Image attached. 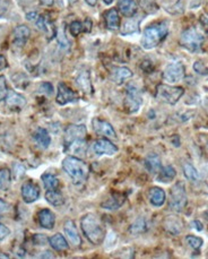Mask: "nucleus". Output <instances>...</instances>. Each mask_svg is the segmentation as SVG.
I'll return each mask as SVG.
<instances>
[{"mask_svg": "<svg viewBox=\"0 0 208 259\" xmlns=\"http://www.w3.org/2000/svg\"><path fill=\"white\" fill-rule=\"evenodd\" d=\"M42 5L44 6H52L53 2H55V0H40Z\"/></svg>", "mask_w": 208, "mask_h": 259, "instance_id": "nucleus-47", "label": "nucleus"}, {"mask_svg": "<svg viewBox=\"0 0 208 259\" xmlns=\"http://www.w3.org/2000/svg\"><path fill=\"white\" fill-rule=\"evenodd\" d=\"M93 151L98 155H114L117 154L118 147L107 138H100L93 144Z\"/></svg>", "mask_w": 208, "mask_h": 259, "instance_id": "nucleus-11", "label": "nucleus"}, {"mask_svg": "<svg viewBox=\"0 0 208 259\" xmlns=\"http://www.w3.org/2000/svg\"><path fill=\"white\" fill-rule=\"evenodd\" d=\"M186 76V68L184 63L181 62H172L166 67L163 72V80L167 83H179L184 80Z\"/></svg>", "mask_w": 208, "mask_h": 259, "instance_id": "nucleus-8", "label": "nucleus"}, {"mask_svg": "<svg viewBox=\"0 0 208 259\" xmlns=\"http://www.w3.org/2000/svg\"><path fill=\"white\" fill-rule=\"evenodd\" d=\"M8 87H7L5 76L0 75V101L5 100L7 94H8Z\"/></svg>", "mask_w": 208, "mask_h": 259, "instance_id": "nucleus-38", "label": "nucleus"}, {"mask_svg": "<svg viewBox=\"0 0 208 259\" xmlns=\"http://www.w3.org/2000/svg\"><path fill=\"white\" fill-rule=\"evenodd\" d=\"M45 199L48 203L53 205V206H62V205L64 203V198L62 193H59L58 189L46 191Z\"/></svg>", "mask_w": 208, "mask_h": 259, "instance_id": "nucleus-30", "label": "nucleus"}, {"mask_svg": "<svg viewBox=\"0 0 208 259\" xmlns=\"http://www.w3.org/2000/svg\"><path fill=\"white\" fill-rule=\"evenodd\" d=\"M8 259L9 258V256H8V255H6V254H3V253H1V251H0V259Z\"/></svg>", "mask_w": 208, "mask_h": 259, "instance_id": "nucleus-50", "label": "nucleus"}, {"mask_svg": "<svg viewBox=\"0 0 208 259\" xmlns=\"http://www.w3.org/2000/svg\"><path fill=\"white\" fill-rule=\"evenodd\" d=\"M77 101V94L64 83H59L58 94H57V103L59 105H66L68 103H74V102Z\"/></svg>", "mask_w": 208, "mask_h": 259, "instance_id": "nucleus-10", "label": "nucleus"}, {"mask_svg": "<svg viewBox=\"0 0 208 259\" xmlns=\"http://www.w3.org/2000/svg\"><path fill=\"white\" fill-rule=\"evenodd\" d=\"M63 229H64V233H66V237L68 238V240H69V242L73 244L74 247L81 246L82 239L80 233L77 231V228L76 225H75V223L69 219V221L64 223Z\"/></svg>", "mask_w": 208, "mask_h": 259, "instance_id": "nucleus-17", "label": "nucleus"}, {"mask_svg": "<svg viewBox=\"0 0 208 259\" xmlns=\"http://www.w3.org/2000/svg\"><path fill=\"white\" fill-rule=\"evenodd\" d=\"M125 203V196L121 194H112L106 201L102 204V207L105 209H118Z\"/></svg>", "mask_w": 208, "mask_h": 259, "instance_id": "nucleus-29", "label": "nucleus"}, {"mask_svg": "<svg viewBox=\"0 0 208 259\" xmlns=\"http://www.w3.org/2000/svg\"><path fill=\"white\" fill-rule=\"evenodd\" d=\"M191 225H193L192 228H195L196 230H198V231H203V229H204L202 223H200L199 221H197V219L191 223Z\"/></svg>", "mask_w": 208, "mask_h": 259, "instance_id": "nucleus-45", "label": "nucleus"}, {"mask_svg": "<svg viewBox=\"0 0 208 259\" xmlns=\"http://www.w3.org/2000/svg\"><path fill=\"white\" fill-rule=\"evenodd\" d=\"M139 23H141V20L138 19H129L128 20H125V22L123 24V26H121V34L123 35H131V34H135L136 32H138V28H139Z\"/></svg>", "mask_w": 208, "mask_h": 259, "instance_id": "nucleus-28", "label": "nucleus"}, {"mask_svg": "<svg viewBox=\"0 0 208 259\" xmlns=\"http://www.w3.org/2000/svg\"><path fill=\"white\" fill-rule=\"evenodd\" d=\"M9 211H10V205L0 198V216L6 214V213H8Z\"/></svg>", "mask_w": 208, "mask_h": 259, "instance_id": "nucleus-43", "label": "nucleus"}, {"mask_svg": "<svg viewBox=\"0 0 208 259\" xmlns=\"http://www.w3.org/2000/svg\"><path fill=\"white\" fill-rule=\"evenodd\" d=\"M12 183V172L9 169H0V191H6L9 189Z\"/></svg>", "mask_w": 208, "mask_h": 259, "instance_id": "nucleus-32", "label": "nucleus"}, {"mask_svg": "<svg viewBox=\"0 0 208 259\" xmlns=\"http://www.w3.org/2000/svg\"><path fill=\"white\" fill-rule=\"evenodd\" d=\"M21 197H23V200L25 203H34V201H37L39 197H40V189H39V187L33 182H25L23 186H21Z\"/></svg>", "mask_w": 208, "mask_h": 259, "instance_id": "nucleus-14", "label": "nucleus"}, {"mask_svg": "<svg viewBox=\"0 0 208 259\" xmlns=\"http://www.w3.org/2000/svg\"><path fill=\"white\" fill-rule=\"evenodd\" d=\"M163 226L167 233L171 236H178L184 229V223L178 216H166L163 222Z\"/></svg>", "mask_w": 208, "mask_h": 259, "instance_id": "nucleus-16", "label": "nucleus"}, {"mask_svg": "<svg viewBox=\"0 0 208 259\" xmlns=\"http://www.w3.org/2000/svg\"><path fill=\"white\" fill-rule=\"evenodd\" d=\"M39 223L42 228L52 230L53 226H55L56 223V216L53 213L50 211V209H42V211L39 212Z\"/></svg>", "mask_w": 208, "mask_h": 259, "instance_id": "nucleus-21", "label": "nucleus"}, {"mask_svg": "<svg viewBox=\"0 0 208 259\" xmlns=\"http://www.w3.org/2000/svg\"><path fill=\"white\" fill-rule=\"evenodd\" d=\"M40 92L42 94L45 95H51L53 93V87L50 83H43L40 86Z\"/></svg>", "mask_w": 208, "mask_h": 259, "instance_id": "nucleus-41", "label": "nucleus"}, {"mask_svg": "<svg viewBox=\"0 0 208 259\" xmlns=\"http://www.w3.org/2000/svg\"><path fill=\"white\" fill-rule=\"evenodd\" d=\"M5 101L10 110H21L26 105V99L15 91H8Z\"/></svg>", "mask_w": 208, "mask_h": 259, "instance_id": "nucleus-15", "label": "nucleus"}, {"mask_svg": "<svg viewBox=\"0 0 208 259\" xmlns=\"http://www.w3.org/2000/svg\"><path fill=\"white\" fill-rule=\"evenodd\" d=\"M114 1V0H103V2L105 3V5H111Z\"/></svg>", "mask_w": 208, "mask_h": 259, "instance_id": "nucleus-51", "label": "nucleus"}, {"mask_svg": "<svg viewBox=\"0 0 208 259\" xmlns=\"http://www.w3.org/2000/svg\"><path fill=\"white\" fill-rule=\"evenodd\" d=\"M145 166L147 171H149L150 173L159 172L161 169V159L159 158V155H156L155 153L147 155L145 159Z\"/></svg>", "mask_w": 208, "mask_h": 259, "instance_id": "nucleus-26", "label": "nucleus"}, {"mask_svg": "<svg viewBox=\"0 0 208 259\" xmlns=\"http://www.w3.org/2000/svg\"><path fill=\"white\" fill-rule=\"evenodd\" d=\"M26 17H27L28 20H32L38 19V15H37V13H32V14H27Z\"/></svg>", "mask_w": 208, "mask_h": 259, "instance_id": "nucleus-48", "label": "nucleus"}, {"mask_svg": "<svg viewBox=\"0 0 208 259\" xmlns=\"http://www.w3.org/2000/svg\"><path fill=\"white\" fill-rule=\"evenodd\" d=\"M37 25H38L39 28H40L41 31L45 32V33H50L51 35H53V33H51V30H53V26L50 25L49 20L45 19V16H39L38 17Z\"/></svg>", "mask_w": 208, "mask_h": 259, "instance_id": "nucleus-36", "label": "nucleus"}, {"mask_svg": "<svg viewBox=\"0 0 208 259\" xmlns=\"http://www.w3.org/2000/svg\"><path fill=\"white\" fill-rule=\"evenodd\" d=\"M86 134H87V130H86V127L84 125L68 126L66 134H64V145H66V147H68L69 145L75 143V141L85 139Z\"/></svg>", "mask_w": 208, "mask_h": 259, "instance_id": "nucleus-9", "label": "nucleus"}, {"mask_svg": "<svg viewBox=\"0 0 208 259\" xmlns=\"http://www.w3.org/2000/svg\"><path fill=\"white\" fill-rule=\"evenodd\" d=\"M9 0H0V19L3 17L9 10Z\"/></svg>", "mask_w": 208, "mask_h": 259, "instance_id": "nucleus-40", "label": "nucleus"}, {"mask_svg": "<svg viewBox=\"0 0 208 259\" xmlns=\"http://www.w3.org/2000/svg\"><path fill=\"white\" fill-rule=\"evenodd\" d=\"M204 43V37L195 27H189L181 33L180 45L190 52H198Z\"/></svg>", "mask_w": 208, "mask_h": 259, "instance_id": "nucleus-4", "label": "nucleus"}, {"mask_svg": "<svg viewBox=\"0 0 208 259\" xmlns=\"http://www.w3.org/2000/svg\"><path fill=\"white\" fill-rule=\"evenodd\" d=\"M188 198L184 182H177L171 188L168 206L173 212L180 213L187 206Z\"/></svg>", "mask_w": 208, "mask_h": 259, "instance_id": "nucleus-5", "label": "nucleus"}, {"mask_svg": "<svg viewBox=\"0 0 208 259\" xmlns=\"http://www.w3.org/2000/svg\"><path fill=\"white\" fill-rule=\"evenodd\" d=\"M205 216H206V219H208V211L205 213Z\"/></svg>", "mask_w": 208, "mask_h": 259, "instance_id": "nucleus-52", "label": "nucleus"}, {"mask_svg": "<svg viewBox=\"0 0 208 259\" xmlns=\"http://www.w3.org/2000/svg\"><path fill=\"white\" fill-rule=\"evenodd\" d=\"M76 85L86 94L93 93V85L88 72H82L76 78Z\"/></svg>", "mask_w": 208, "mask_h": 259, "instance_id": "nucleus-23", "label": "nucleus"}, {"mask_svg": "<svg viewBox=\"0 0 208 259\" xmlns=\"http://www.w3.org/2000/svg\"><path fill=\"white\" fill-rule=\"evenodd\" d=\"M168 33V23L166 20L154 23L152 25L147 26L143 32L142 47L145 50L156 48L162 42Z\"/></svg>", "mask_w": 208, "mask_h": 259, "instance_id": "nucleus-2", "label": "nucleus"}, {"mask_svg": "<svg viewBox=\"0 0 208 259\" xmlns=\"http://www.w3.org/2000/svg\"><path fill=\"white\" fill-rule=\"evenodd\" d=\"M93 123V129L96 134L101 135V136H104L105 138H117V134L114 131L113 127L111 126L110 122H107L106 120H102L100 118H95L92 121Z\"/></svg>", "mask_w": 208, "mask_h": 259, "instance_id": "nucleus-12", "label": "nucleus"}, {"mask_svg": "<svg viewBox=\"0 0 208 259\" xmlns=\"http://www.w3.org/2000/svg\"><path fill=\"white\" fill-rule=\"evenodd\" d=\"M148 199H149V203L152 204L153 206H155V207L163 206L166 199V191H164L162 188L153 187L148 193Z\"/></svg>", "mask_w": 208, "mask_h": 259, "instance_id": "nucleus-19", "label": "nucleus"}, {"mask_svg": "<svg viewBox=\"0 0 208 259\" xmlns=\"http://www.w3.org/2000/svg\"><path fill=\"white\" fill-rule=\"evenodd\" d=\"M186 241H187V243L189 244V246L195 250L200 249L204 244V240L202 239V238L196 237V236H187L186 237Z\"/></svg>", "mask_w": 208, "mask_h": 259, "instance_id": "nucleus-35", "label": "nucleus"}, {"mask_svg": "<svg viewBox=\"0 0 208 259\" xmlns=\"http://www.w3.org/2000/svg\"><path fill=\"white\" fill-rule=\"evenodd\" d=\"M193 69H195V72L199 74V75H207L208 74V68L202 61H196L193 63Z\"/></svg>", "mask_w": 208, "mask_h": 259, "instance_id": "nucleus-39", "label": "nucleus"}, {"mask_svg": "<svg viewBox=\"0 0 208 259\" xmlns=\"http://www.w3.org/2000/svg\"><path fill=\"white\" fill-rule=\"evenodd\" d=\"M33 138L35 143L42 148H48L49 145L51 144V137H50L49 133L44 128H38L33 134Z\"/></svg>", "mask_w": 208, "mask_h": 259, "instance_id": "nucleus-24", "label": "nucleus"}, {"mask_svg": "<svg viewBox=\"0 0 208 259\" xmlns=\"http://www.w3.org/2000/svg\"><path fill=\"white\" fill-rule=\"evenodd\" d=\"M182 170H184L185 177L188 180H190V181L195 182L199 180V173L192 164H190V163H185V164L182 165Z\"/></svg>", "mask_w": 208, "mask_h": 259, "instance_id": "nucleus-33", "label": "nucleus"}, {"mask_svg": "<svg viewBox=\"0 0 208 259\" xmlns=\"http://www.w3.org/2000/svg\"><path fill=\"white\" fill-rule=\"evenodd\" d=\"M118 8L125 17H134L138 12V5L136 0H120L118 2Z\"/></svg>", "mask_w": 208, "mask_h": 259, "instance_id": "nucleus-18", "label": "nucleus"}, {"mask_svg": "<svg viewBox=\"0 0 208 259\" xmlns=\"http://www.w3.org/2000/svg\"><path fill=\"white\" fill-rule=\"evenodd\" d=\"M7 67H8V62H7V59L2 55H0V72L5 70Z\"/></svg>", "mask_w": 208, "mask_h": 259, "instance_id": "nucleus-44", "label": "nucleus"}, {"mask_svg": "<svg viewBox=\"0 0 208 259\" xmlns=\"http://www.w3.org/2000/svg\"><path fill=\"white\" fill-rule=\"evenodd\" d=\"M86 31V27L83 23L78 22V20H75L69 25V32L73 37H78L81 33Z\"/></svg>", "mask_w": 208, "mask_h": 259, "instance_id": "nucleus-37", "label": "nucleus"}, {"mask_svg": "<svg viewBox=\"0 0 208 259\" xmlns=\"http://www.w3.org/2000/svg\"><path fill=\"white\" fill-rule=\"evenodd\" d=\"M185 91L182 87L171 86L166 84H160L156 88V99L167 104H177L180 100Z\"/></svg>", "mask_w": 208, "mask_h": 259, "instance_id": "nucleus-6", "label": "nucleus"}, {"mask_svg": "<svg viewBox=\"0 0 208 259\" xmlns=\"http://www.w3.org/2000/svg\"><path fill=\"white\" fill-rule=\"evenodd\" d=\"M43 186L48 190H57L59 187V179L56 176L51 175V173H44L41 177Z\"/></svg>", "mask_w": 208, "mask_h": 259, "instance_id": "nucleus-31", "label": "nucleus"}, {"mask_svg": "<svg viewBox=\"0 0 208 259\" xmlns=\"http://www.w3.org/2000/svg\"><path fill=\"white\" fill-rule=\"evenodd\" d=\"M10 234V230L7 228L5 224H2V223H0V241L5 240L7 237H8Z\"/></svg>", "mask_w": 208, "mask_h": 259, "instance_id": "nucleus-42", "label": "nucleus"}, {"mask_svg": "<svg viewBox=\"0 0 208 259\" xmlns=\"http://www.w3.org/2000/svg\"><path fill=\"white\" fill-rule=\"evenodd\" d=\"M31 35L30 28L25 25H19L13 32V45L17 49H21L26 44Z\"/></svg>", "mask_w": 208, "mask_h": 259, "instance_id": "nucleus-13", "label": "nucleus"}, {"mask_svg": "<svg viewBox=\"0 0 208 259\" xmlns=\"http://www.w3.org/2000/svg\"><path fill=\"white\" fill-rule=\"evenodd\" d=\"M104 20H105V25L109 30L116 31L120 27V16L117 9L111 8L104 14Z\"/></svg>", "mask_w": 208, "mask_h": 259, "instance_id": "nucleus-22", "label": "nucleus"}, {"mask_svg": "<svg viewBox=\"0 0 208 259\" xmlns=\"http://www.w3.org/2000/svg\"><path fill=\"white\" fill-rule=\"evenodd\" d=\"M43 255H40V258H55V256H53L52 253H50V251H45V253H42Z\"/></svg>", "mask_w": 208, "mask_h": 259, "instance_id": "nucleus-46", "label": "nucleus"}, {"mask_svg": "<svg viewBox=\"0 0 208 259\" xmlns=\"http://www.w3.org/2000/svg\"><path fill=\"white\" fill-rule=\"evenodd\" d=\"M62 169L70 177L74 183H82L87 179L88 166L84 161L76 156H67L62 161Z\"/></svg>", "mask_w": 208, "mask_h": 259, "instance_id": "nucleus-3", "label": "nucleus"}, {"mask_svg": "<svg viewBox=\"0 0 208 259\" xmlns=\"http://www.w3.org/2000/svg\"><path fill=\"white\" fill-rule=\"evenodd\" d=\"M131 77L132 72L127 68V67H113L112 73H111V80L118 85L123 84L125 80H127Z\"/></svg>", "mask_w": 208, "mask_h": 259, "instance_id": "nucleus-20", "label": "nucleus"}, {"mask_svg": "<svg viewBox=\"0 0 208 259\" xmlns=\"http://www.w3.org/2000/svg\"><path fill=\"white\" fill-rule=\"evenodd\" d=\"M146 230H147L146 219L143 218H139L130 225V228H129V232H130L131 234H135V236H137V234L146 232Z\"/></svg>", "mask_w": 208, "mask_h": 259, "instance_id": "nucleus-34", "label": "nucleus"}, {"mask_svg": "<svg viewBox=\"0 0 208 259\" xmlns=\"http://www.w3.org/2000/svg\"><path fill=\"white\" fill-rule=\"evenodd\" d=\"M82 230L87 238V240L93 244H101L105 238V229L95 214L88 213L81 219Z\"/></svg>", "mask_w": 208, "mask_h": 259, "instance_id": "nucleus-1", "label": "nucleus"}, {"mask_svg": "<svg viewBox=\"0 0 208 259\" xmlns=\"http://www.w3.org/2000/svg\"><path fill=\"white\" fill-rule=\"evenodd\" d=\"M49 243L57 251H63L68 249V242L62 234L57 233L49 239Z\"/></svg>", "mask_w": 208, "mask_h": 259, "instance_id": "nucleus-27", "label": "nucleus"}, {"mask_svg": "<svg viewBox=\"0 0 208 259\" xmlns=\"http://www.w3.org/2000/svg\"><path fill=\"white\" fill-rule=\"evenodd\" d=\"M69 1H70V2H74V1H75V0H69Z\"/></svg>", "mask_w": 208, "mask_h": 259, "instance_id": "nucleus-53", "label": "nucleus"}, {"mask_svg": "<svg viewBox=\"0 0 208 259\" xmlns=\"http://www.w3.org/2000/svg\"><path fill=\"white\" fill-rule=\"evenodd\" d=\"M86 3H88L89 6H95L96 2H98V0H85Z\"/></svg>", "mask_w": 208, "mask_h": 259, "instance_id": "nucleus-49", "label": "nucleus"}, {"mask_svg": "<svg viewBox=\"0 0 208 259\" xmlns=\"http://www.w3.org/2000/svg\"><path fill=\"white\" fill-rule=\"evenodd\" d=\"M175 176H177V172H175L173 166L172 165L163 166V168H161L159 171L157 181H160L162 183H168V182H171L172 180H174Z\"/></svg>", "mask_w": 208, "mask_h": 259, "instance_id": "nucleus-25", "label": "nucleus"}, {"mask_svg": "<svg viewBox=\"0 0 208 259\" xmlns=\"http://www.w3.org/2000/svg\"><path fill=\"white\" fill-rule=\"evenodd\" d=\"M125 106L128 110V112L136 113L142 106L143 98L141 91L134 85H129L125 90Z\"/></svg>", "mask_w": 208, "mask_h": 259, "instance_id": "nucleus-7", "label": "nucleus"}]
</instances>
